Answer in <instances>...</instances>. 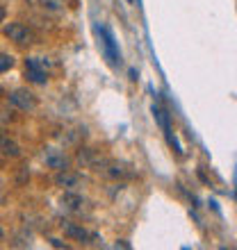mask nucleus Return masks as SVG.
<instances>
[{
    "instance_id": "f257e3e1",
    "label": "nucleus",
    "mask_w": 237,
    "mask_h": 250,
    "mask_svg": "<svg viewBox=\"0 0 237 250\" xmlns=\"http://www.w3.org/2000/svg\"><path fill=\"white\" fill-rule=\"evenodd\" d=\"M96 34L100 37V46H103V55H105V60L110 62L112 66H118L121 64V53H118L117 48V41H114V34L103 25H96Z\"/></svg>"
},
{
    "instance_id": "f03ea898",
    "label": "nucleus",
    "mask_w": 237,
    "mask_h": 250,
    "mask_svg": "<svg viewBox=\"0 0 237 250\" xmlns=\"http://www.w3.org/2000/svg\"><path fill=\"white\" fill-rule=\"evenodd\" d=\"M46 66L48 62L39 60V57H27L25 60V78L34 84H46L48 75H46Z\"/></svg>"
},
{
    "instance_id": "7ed1b4c3",
    "label": "nucleus",
    "mask_w": 237,
    "mask_h": 250,
    "mask_svg": "<svg viewBox=\"0 0 237 250\" xmlns=\"http://www.w3.org/2000/svg\"><path fill=\"white\" fill-rule=\"evenodd\" d=\"M9 103H12L14 107L23 109V112H32L34 107H37V98H34V93H30L27 89H16V91H12Z\"/></svg>"
},
{
    "instance_id": "20e7f679",
    "label": "nucleus",
    "mask_w": 237,
    "mask_h": 250,
    "mask_svg": "<svg viewBox=\"0 0 237 250\" xmlns=\"http://www.w3.org/2000/svg\"><path fill=\"white\" fill-rule=\"evenodd\" d=\"M5 34L12 41H16V43H30V39H32L30 30H27L23 23H9V25L5 27Z\"/></svg>"
},
{
    "instance_id": "39448f33",
    "label": "nucleus",
    "mask_w": 237,
    "mask_h": 250,
    "mask_svg": "<svg viewBox=\"0 0 237 250\" xmlns=\"http://www.w3.org/2000/svg\"><path fill=\"white\" fill-rule=\"evenodd\" d=\"M62 228H64L66 237H71V239H78V241H89V239H92V232H87L85 228H80V225H75V223L64 221V223H62Z\"/></svg>"
},
{
    "instance_id": "423d86ee",
    "label": "nucleus",
    "mask_w": 237,
    "mask_h": 250,
    "mask_svg": "<svg viewBox=\"0 0 237 250\" xmlns=\"http://www.w3.org/2000/svg\"><path fill=\"white\" fill-rule=\"evenodd\" d=\"M46 164L50 168H57V171H66V166H69V159L57 150H48L46 152Z\"/></svg>"
},
{
    "instance_id": "0eeeda50",
    "label": "nucleus",
    "mask_w": 237,
    "mask_h": 250,
    "mask_svg": "<svg viewBox=\"0 0 237 250\" xmlns=\"http://www.w3.org/2000/svg\"><path fill=\"white\" fill-rule=\"evenodd\" d=\"M82 203H85L82 196H75V193H64V198H62V205H64L66 209H71V211H78Z\"/></svg>"
},
{
    "instance_id": "6e6552de",
    "label": "nucleus",
    "mask_w": 237,
    "mask_h": 250,
    "mask_svg": "<svg viewBox=\"0 0 237 250\" xmlns=\"http://www.w3.org/2000/svg\"><path fill=\"white\" fill-rule=\"evenodd\" d=\"M107 175L110 178H123V175H130V171H125V166L123 164H117V162H112L110 164V168H107Z\"/></svg>"
},
{
    "instance_id": "1a4fd4ad",
    "label": "nucleus",
    "mask_w": 237,
    "mask_h": 250,
    "mask_svg": "<svg viewBox=\"0 0 237 250\" xmlns=\"http://www.w3.org/2000/svg\"><path fill=\"white\" fill-rule=\"evenodd\" d=\"M0 148H2V152H5V155H9V157H19V155H21L19 146L14 144V141H9V139H7V141L0 146Z\"/></svg>"
},
{
    "instance_id": "9d476101",
    "label": "nucleus",
    "mask_w": 237,
    "mask_h": 250,
    "mask_svg": "<svg viewBox=\"0 0 237 250\" xmlns=\"http://www.w3.org/2000/svg\"><path fill=\"white\" fill-rule=\"evenodd\" d=\"M12 66H14V57H12V55H0V73L9 71Z\"/></svg>"
},
{
    "instance_id": "9b49d317",
    "label": "nucleus",
    "mask_w": 237,
    "mask_h": 250,
    "mask_svg": "<svg viewBox=\"0 0 237 250\" xmlns=\"http://www.w3.org/2000/svg\"><path fill=\"white\" fill-rule=\"evenodd\" d=\"M41 5L48 7V9H53V12H59V9L64 7V0H41Z\"/></svg>"
},
{
    "instance_id": "f8f14e48",
    "label": "nucleus",
    "mask_w": 237,
    "mask_h": 250,
    "mask_svg": "<svg viewBox=\"0 0 237 250\" xmlns=\"http://www.w3.org/2000/svg\"><path fill=\"white\" fill-rule=\"evenodd\" d=\"M78 180V175H59L57 178V185H73Z\"/></svg>"
},
{
    "instance_id": "ddd939ff",
    "label": "nucleus",
    "mask_w": 237,
    "mask_h": 250,
    "mask_svg": "<svg viewBox=\"0 0 237 250\" xmlns=\"http://www.w3.org/2000/svg\"><path fill=\"white\" fill-rule=\"evenodd\" d=\"M50 241H53V246H55V248H66V244H62L59 239H50Z\"/></svg>"
},
{
    "instance_id": "4468645a",
    "label": "nucleus",
    "mask_w": 237,
    "mask_h": 250,
    "mask_svg": "<svg viewBox=\"0 0 237 250\" xmlns=\"http://www.w3.org/2000/svg\"><path fill=\"white\" fill-rule=\"evenodd\" d=\"M5 141H7V134H5V132H2V130H0V146L5 144Z\"/></svg>"
},
{
    "instance_id": "2eb2a0df",
    "label": "nucleus",
    "mask_w": 237,
    "mask_h": 250,
    "mask_svg": "<svg viewBox=\"0 0 237 250\" xmlns=\"http://www.w3.org/2000/svg\"><path fill=\"white\" fill-rule=\"evenodd\" d=\"M2 21H5V7L0 5V23H2Z\"/></svg>"
},
{
    "instance_id": "dca6fc26",
    "label": "nucleus",
    "mask_w": 237,
    "mask_h": 250,
    "mask_svg": "<svg viewBox=\"0 0 237 250\" xmlns=\"http://www.w3.org/2000/svg\"><path fill=\"white\" fill-rule=\"evenodd\" d=\"M235 191H237V168H235Z\"/></svg>"
}]
</instances>
